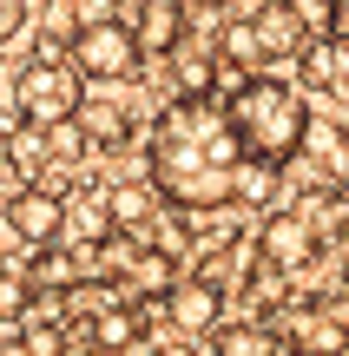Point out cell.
<instances>
[{
	"label": "cell",
	"instance_id": "cell-12",
	"mask_svg": "<svg viewBox=\"0 0 349 356\" xmlns=\"http://www.w3.org/2000/svg\"><path fill=\"white\" fill-rule=\"evenodd\" d=\"M158 66H171L178 92H211V86H218V40H205V33H191V26H185V40H178Z\"/></svg>",
	"mask_w": 349,
	"mask_h": 356
},
{
	"label": "cell",
	"instance_id": "cell-14",
	"mask_svg": "<svg viewBox=\"0 0 349 356\" xmlns=\"http://www.w3.org/2000/svg\"><path fill=\"white\" fill-rule=\"evenodd\" d=\"M211 40H218V60H231V73H264V66H277L250 13H231V20H218V33H211Z\"/></svg>",
	"mask_w": 349,
	"mask_h": 356
},
{
	"label": "cell",
	"instance_id": "cell-11",
	"mask_svg": "<svg viewBox=\"0 0 349 356\" xmlns=\"http://www.w3.org/2000/svg\"><path fill=\"white\" fill-rule=\"evenodd\" d=\"M73 119L79 126H86V139H92V152H99V145H119L132 132V113H126V99H112V86H86L79 92V106H73Z\"/></svg>",
	"mask_w": 349,
	"mask_h": 356
},
{
	"label": "cell",
	"instance_id": "cell-16",
	"mask_svg": "<svg viewBox=\"0 0 349 356\" xmlns=\"http://www.w3.org/2000/svg\"><path fill=\"white\" fill-rule=\"evenodd\" d=\"M250 20H257V33H264V47H271V60H290V53H297L303 40H310L297 20H290V7H284V0H264V7L250 13Z\"/></svg>",
	"mask_w": 349,
	"mask_h": 356
},
{
	"label": "cell",
	"instance_id": "cell-10",
	"mask_svg": "<svg viewBox=\"0 0 349 356\" xmlns=\"http://www.w3.org/2000/svg\"><path fill=\"white\" fill-rule=\"evenodd\" d=\"M132 40H139L145 60H165L185 40V0H139L132 7Z\"/></svg>",
	"mask_w": 349,
	"mask_h": 356
},
{
	"label": "cell",
	"instance_id": "cell-20",
	"mask_svg": "<svg viewBox=\"0 0 349 356\" xmlns=\"http://www.w3.org/2000/svg\"><path fill=\"white\" fill-rule=\"evenodd\" d=\"M26 26V0H0V47Z\"/></svg>",
	"mask_w": 349,
	"mask_h": 356
},
{
	"label": "cell",
	"instance_id": "cell-18",
	"mask_svg": "<svg viewBox=\"0 0 349 356\" xmlns=\"http://www.w3.org/2000/svg\"><path fill=\"white\" fill-rule=\"evenodd\" d=\"M26 304H33V284H26L20 270L0 264V330H13V323L26 317Z\"/></svg>",
	"mask_w": 349,
	"mask_h": 356
},
{
	"label": "cell",
	"instance_id": "cell-21",
	"mask_svg": "<svg viewBox=\"0 0 349 356\" xmlns=\"http://www.w3.org/2000/svg\"><path fill=\"white\" fill-rule=\"evenodd\" d=\"M185 7H218V0H185Z\"/></svg>",
	"mask_w": 349,
	"mask_h": 356
},
{
	"label": "cell",
	"instance_id": "cell-15",
	"mask_svg": "<svg viewBox=\"0 0 349 356\" xmlns=\"http://www.w3.org/2000/svg\"><path fill=\"white\" fill-rule=\"evenodd\" d=\"M40 145H46V165L53 172H73V165H86V159H92V139H86V126H79L73 113L53 119V126H40Z\"/></svg>",
	"mask_w": 349,
	"mask_h": 356
},
{
	"label": "cell",
	"instance_id": "cell-2",
	"mask_svg": "<svg viewBox=\"0 0 349 356\" xmlns=\"http://www.w3.org/2000/svg\"><path fill=\"white\" fill-rule=\"evenodd\" d=\"M224 119H231V139L244 159H271L284 165L303 139V119H310V92L277 79L271 66L264 73H237L231 79V99H224Z\"/></svg>",
	"mask_w": 349,
	"mask_h": 356
},
{
	"label": "cell",
	"instance_id": "cell-6",
	"mask_svg": "<svg viewBox=\"0 0 349 356\" xmlns=\"http://www.w3.org/2000/svg\"><path fill=\"white\" fill-rule=\"evenodd\" d=\"M0 225L13 231L20 244H60L66 238V198L60 185H46V178H20V191L13 198H0Z\"/></svg>",
	"mask_w": 349,
	"mask_h": 356
},
{
	"label": "cell",
	"instance_id": "cell-13",
	"mask_svg": "<svg viewBox=\"0 0 349 356\" xmlns=\"http://www.w3.org/2000/svg\"><path fill=\"white\" fill-rule=\"evenodd\" d=\"M297 73H303V86H316V92L343 86L349 79V40L343 33H310L297 47Z\"/></svg>",
	"mask_w": 349,
	"mask_h": 356
},
{
	"label": "cell",
	"instance_id": "cell-17",
	"mask_svg": "<svg viewBox=\"0 0 349 356\" xmlns=\"http://www.w3.org/2000/svg\"><path fill=\"white\" fill-rule=\"evenodd\" d=\"M66 225H79V231H86L92 244H99L105 231H112V211H105V191H79V198L66 204Z\"/></svg>",
	"mask_w": 349,
	"mask_h": 356
},
{
	"label": "cell",
	"instance_id": "cell-5",
	"mask_svg": "<svg viewBox=\"0 0 349 356\" xmlns=\"http://www.w3.org/2000/svg\"><path fill=\"white\" fill-rule=\"evenodd\" d=\"M284 172L297 178L303 191H323V185H349V126H337V119H303V139L297 152L284 159Z\"/></svg>",
	"mask_w": 349,
	"mask_h": 356
},
{
	"label": "cell",
	"instance_id": "cell-8",
	"mask_svg": "<svg viewBox=\"0 0 349 356\" xmlns=\"http://www.w3.org/2000/svg\"><path fill=\"white\" fill-rule=\"evenodd\" d=\"M316 251H323V231H316L303 211H271V218H264V231H257V257H264V264H277L284 277L310 270Z\"/></svg>",
	"mask_w": 349,
	"mask_h": 356
},
{
	"label": "cell",
	"instance_id": "cell-1",
	"mask_svg": "<svg viewBox=\"0 0 349 356\" xmlns=\"http://www.w3.org/2000/svg\"><path fill=\"white\" fill-rule=\"evenodd\" d=\"M145 159H152V185L171 211H211V204H231L237 185V139L231 119H224V99L211 92H178V99L158 106L152 139H145Z\"/></svg>",
	"mask_w": 349,
	"mask_h": 356
},
{
	"label": "cell",
	"instance_id": "cell-22",
	"mask_svg": "<svg viewBox=\"0 0 349 356\" xmlns=\"http://www.w3.org/2000/svg\"><path fill=\"white\" fill-rule=\"evenodd\" d=\"M343 7H349V0H343Z\"/></svg>",
	"mask_w": 349,
	"mask_h": 356
},
{
	"label": "cell",
	"instance_id": "cell-3",
	"mask_svg": "<svg viewBox=\"0 0 349 356\" xmlns=\"http://www.w3.org/2000/svg\"><path fill=\"white\" fill-rule=\"evenodd\" d=\"M66 60H73V73L86 79V86H126L132 73L145 66L139 40H132V20L126 13H105V20H79L73 40H66Z\"/></svg>",
	"mask_w": 349,
	"mask_h": 356
},
{
	"label": "cell",
	"instance_id": "cell-9",
	"mask_svg": "<svg viewBox=\"0 0 349 356\" xmlns=\"http://www.w3.org/2000/svg\"><path fill=\"white\" fill-rule=\"evenodd\" d=\"M105 211H112V231H126L132 244H152L158 218H165V198H158L152 178H132V185H112V191H105Z\"/></svg>",
	"mask_w": 349,
	"mask_h": 356
},
{
	"label": "cell",
	"instance_id": "cell-4",
	"mask_svg": "<svg viewBox=\"0 0 349 356\" xmlns=\"http://www.w3.org/2000/svg\"><path fill=\"white\" fill-rule=\"evenodd\" d=\"M79 92H86V79L73 73V60H46V53H33V66H26L20 79H13V106H20L26 126H53V119H66L79 106Z\"/></svg>",
	"mask_w": 349,
	"mask_h": 356
},
{
	"label": "cell",
	"instance_id": "cell-19",
	"mask_svg": "<svg viewBox=\"0 0 349 356\" xmlns=\"http://www.w3.org/2000/svg\"><path fill=\"white\" fill-rule=\"evenodd\" d=\"M284 7H290V20L303 33H330L337 26V0H284Z\"/></svg>",
	"mask_w": 349,
	"mask_h": 356
},
{
	"label": "cell",
	"instance_id": "cell-7",
	"mask_svg": "<svg viewBox=\"0 0 349 356\" xmlns=\"http://www.w3.org/2000/svg\"><path fill=\"white\" fill-rule=\"evenodd\" d=\"M224 304H231V297H224V284H211L205 270H198V277H185V270H178V277L165 284V323H171V330H185L191 343H205L211 323L231 317Z\"/></svg>",
	"mask_w": 349,
	"mask_h": 356
}]
</instances>
